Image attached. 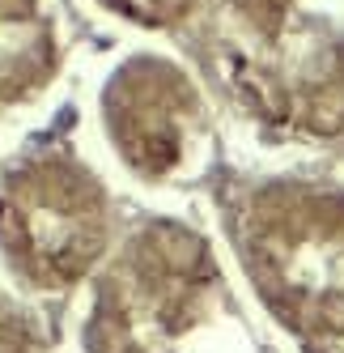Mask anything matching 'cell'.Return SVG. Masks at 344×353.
<instances>
[{
    "instance_id": "6da1fadb",
    "label": "cell",
    "mask_w": 344,
    "mask_h": 353,
    "mask_svg": "<svg viewBox=\"0 0 344 353\" xmlns=\"http://www.w3.org/2000/svg\"><path fill=\"white\" fill-rule=\"evenodd\" d=\"M234 315L200 234L144 225L98 281L85 319L89 353H226Z\"/></svg>"
},
{
    "instance_id": "ba28073f",
    "label": "cell",
    "mask_w": 344,
    "mask_h": 353,
    "mask_svg": "<svg viewBox=\"0 0 344 353\" xmlns=\"http://www.w3.org/2000/svg\"><path fill=\"white\" fill-rule=\"evenodd\" d=\"M0 353H34V336L13 311L0 307Z\"/></svg>"
},
{
    "instance_id": "8992f818",
    "label": "cell",
    "mask_w": 344,
    "mask_h": 353,
    "mask_svg": "<svg viewBox=\"0 0 344 353\" xmlns=\"http://www.w3.org/2000/svg\"><path fill=\"white\" fill-rule=\"evenodd\" d=\"M56 72V21L43 0H0V103L30 98Z\"/></svg>"
},
{
    "instance_id": "52a82bcc",
    "label": "cell",
    "mask_w": 344,
    "mask_h": 353,
    "mask_svg": "<svg viewBox=\"0 0 344 353\" xmlns=\"http://www.w3.org/2000/svg\"><path fill=\"white\" fill-rule=\"evenodd\" d=\"M103 5L119 17L136 21V26H175L200 0H103Z\"/></svg>"
},
{
    "instance_id": "277c9868",
    "label": "cell",
    "mask_w": 344,
    "mask_h": 353,
    "mask_svg": "<svg viewBox=\"0 0 344 353\" xmlns=\"http://www.w3.org/2000/svg\"><path fill=\"white\" fill-rule=\"evenodd\" d=\"M107 243V196L72 158H30L0 183V247L30 285L60 290L81 281Z\"/></svg>"
},
{
    "instance_id": "3957f363",
    "label": "cell",
    "mask_w": 344,
    "mask_h": 353,
    "mask_svg": "<svg viewBox=\"0 0 344 353\" xmlns=\"http://www.w3.org/2000/svg\"><path fill=\"white\" fill-rule=\"evenodd\" d=\"M238 243L281 323L306 336H344V192L264 188L242 213Z\"/></svg>"
},
{
    "instance_id": "7a4b0ae2",
    "label": "cell",
    "mask_w": 344,
    "mask_h": 353,
    "mask_svg": "<svg viewBox=\"0 0 344 353\" xmlns=\"http://www.w3.org/2000/svg\"><path fill=\"white\" fill-rule=\"evenodd\" d=\"M217 68L264 123L306 137L344 128V26L302 0H226Z\"/></svg>"
},
{
    "instance_id": "5b68a950",
    "label": "cell",
    "mask_w": 344,
    "mask_h": 353,
    "mask_svg": "<svg viewBox=\"0 0 344 353\" xmlns=\"http://www.w3.org/2000/svg\"><path fill=\"white\" fill-rule=\"evenodd\" d=\"M107 132L124 162L144 179L195 170L208 137V111L187 72L158 56H136L111 77L107 98Z\"/></svg>"
}]
</instances>
